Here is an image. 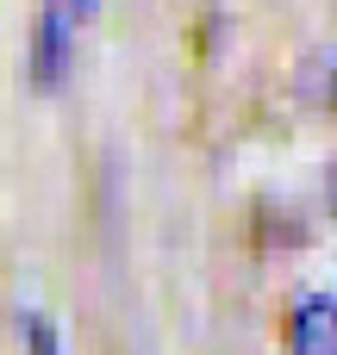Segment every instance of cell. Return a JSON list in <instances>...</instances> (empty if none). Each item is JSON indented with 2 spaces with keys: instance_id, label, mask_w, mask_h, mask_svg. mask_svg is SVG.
<instances>
[{
  "instance_id": "6da1fadb",
  "label": "cell",
  "mask_w": 337,
  "mask_h": 355,
  "mask_svg": "<svg viewBox=\"0 0 337 355\" xmlns=\"http://www.w3.org/2000/svg\"><path fill=\"white\" fill-rule=\"evenodd\" d=\"M75 56V0H44L31 19V87L56 94Z\"/></svg>"
},
{
  "instance_id": "7a4b0ae2",
  "label": "cell",
  "mask_w": 337,
  "mask_h": 355,
  "mask_svg": "<svg viewBox=\"0 0 337 355\" xmlns=\"http://www.w3.org/2000/svg\"><path fill=\"white\" fill-rule=\"evenodd\" d=\"M281 349L288 355H337V293L331 287H300L288 300Z\"/></svg>"
},
{
  "instance_id": "3957f363",
  "label": "cell",
  "mask_w": 337,
  "mask_h": 355,
  "mask_svg": "<svg viewBox=\"0 0 337 355\" xmlns=\"http://www.w3.org/2000/svg\"><path fill=\"white\" fill-rule=\"evenodd\" d=\"M19 337H25V355H63V331H56V318L38 312V306L19 312Z\"/></svg>"
},
{
  "instance_id": "277c9868",
  "label": "cell",
  "mask_w": 337,
  "mask_h": 355,
  "mask_svg": "<svg viewBox=\"0 0 337 355\" xmlns=\"http://www.w3.org/2000/svg\"><path fill=\"white\" fill-rule=\"evenodd\" d=\"M306 87H313L319 106H331V112H337V56H319V69L306 75Z\"/></svg>"
},
{
  "instance_id": "5b68a950",
  "label": "cell",
  "mask_w": 337,
  "mask_h": 355,
  "mask_svg": "<svg viewBox=\"0 0 337 355\" xmlns=\"http://www.w3.org/2000/svg\"><path fill=\"white\" fill-rule=\"evenodd\" d=\"M94 6H100V0H75V12H94Z\"/></svg>"
}]
</instances>
